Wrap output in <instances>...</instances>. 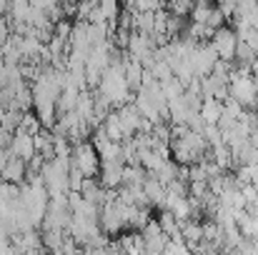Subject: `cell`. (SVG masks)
<instances>
[{"label":"cell","instance_id":"obj_1","mask_svg":"<svg viewBox=\"0 0 258 255\" xmlns=\"http://www.w3.org/2000/svg\"><path fill=\"white\" fill-rule=\"evenodd\" d=\"M98 95H103L113 108H120V105H125L128 103V98H131V85L125 80V73H123V60L118 58V53L113 55V63H110V68L105 70V75H103V80L98 85Z\"/></svg>","mask_w":258,"mask_h":255},{"label":"cell","instance_id":"obj_2","mask_svg":"<svg viewBox=\"0 0 258 255\" xmlns=\"http://www.w3.org/2000/svg\"><path fill=\"white\" fill-rule=\"evenodd\" d=\"M208 150H211L208 140L203 138V133H198L193 128H188L180 138L171 140V153L178 165H196L206 158Z\"/></svg>","mask_w":258,"mask_h":255},{"label":"cell","instance_id":"obj_3","mask_svg":"<svg viewBox=\"0 0 258 255\" xmlns=\"http://www.w3.org/2000/svg\"><path fill=\"white\" fill-rule=\"evenodd\" d=\"M228 98L236 100L241 108H256L258 105V80L251 75V68H233Z\"/></svg>","mask_w":258,"mask_h":255},{"label":"cell","instance_id":"obj_4","mask_svg":"<svg viewBox=\"0 0 258 255\" xmlns=\"http://www.w3.org/2000/svg\"><path fill=\"white\" fill-rule=\"evenodd\" d=\"M100 155H98V150H95V145L93 143H76L73 145V150H71V165L73 170H78L83 178H95L98 173H100Z\"/></svg>","mask_w":258,"mask_h":255},{"label":"cell","instance_id":"obj_5","mask_svg":"<svg viewBox=\"0 0 258 255\" xmlns=\"http://www.w3.org/2000/svg\"><path fill=\"white\" fill-rule=\"evenodd\" d=\"M211 48L218 53V58L221 60H228V63H233V58H236V50H238V33L233 30V28H218V30H213V35H211Z\"/></svg>","mask_w":258,"mask_h":255},{"label":"cell","instance_id":"obj_6","mask_svg":"<svg viewBox=\"0 0 258 255\" xmlns=\"http://www.w3.org/2000/svg\"><path fill=\"white\" fill-rule=\"evenodd\" d=\"M218 60H221V58H218V53L211 48V43H201V45L190 53V63H193L196 78H206V75H211Z\"/></svg>","mask_w":258,"mask_h":255},{"label":"cell","instance_id":"obj_7","mask_svg":"<svg viewBox=\"0 0 258 255\" xmlns=\"http://www.w3.org/2000/svg\"><path fill=\"white\" fill-rule=\"evenodd\" d=\"M0 178L5 183H13V185L23 183L28 178V163L15 158V155H3L0 153Z\"/></svg>","mask_w":258,"mask_h":255},{"label":"cell","instance_id":"obj_8","mask_svg":"<svg viewBox=\"0 0 258 255\" xmlns=\"http://www.w3.org/2000/svg\"><path fill=\"white\" fill-rule=\"evenodd\" d=\"M10 155L25 160V163H33L38 158V148H35V135H28V133H15L10 138Z\"/></svg>","mask_w":258,"mask_h":255},{"label":"cell","instance_id":"obj_9","mask_svg":"<svg viewBox=\"0 0 258 255\" xmlns=\"http://www.w3.org/2000/svg\"><path fill=\"white\" fill-rule=\"evenodd\" d=\"M93 145H95L100 160H120V155H123V143L113 140L103 128L95 130V135H93Z\"/></svg>","mask_w":258,"mask_h":255},{"label":"cell","instance_id":"obj_10","mask_svg":"<svg viewBox=\"0 0 258 255\" xmlns=\"http://www.w3.org/2000/svg\"><path fill=\"white\" fill-rule=\"evenodd\" d=\"M123 173H125V163L123 160H103L100 163V183L113 190L123 185Z\"/></svg>","mask_w":258,"mask_h":255},{"label":"cell","instance_id":"obj_11","mask_svg":"<svg viewBox=\"0 0 258 255\" xmlns=\"http://www.w3.org/2000/svg\"><path fill=\"white\" fill-rule=\"evenodd\" d=\"M143 190H146V198H148V203L151 205H166V198H168V188L158 180V178H153V175H148L146 178V183H143Z\"/></svg>","mask_w":258,"mask_h":255},{"label":"cell","instance_id":"obj_12","mask_svg":"<svg viewBox=\"0 0 258 255\" xmlns=\"http://www.w3.org/2000/svg\"><path fill=\"white\" fill-rule=\"evenodd\" d=\"M180 235H183V240L190 245V250H196L203 240H206V233H203V223H198V220H185L183 225H180Z\"/></svg>","mask_w":258,"mask_h":255},{"label":"cell","instance_id":"obj_13","mask_svg":"<svg viewBox=\"0 0 258 255\" xmlns=\"http://www.w3.org/2000/svg\"><path fill=\"white\" fill-rule=\"evenodd\" d=\"M223 115V103L216 100V98H203V105H201V118L206 125H218Z\"/></svg>","mask_w":258,"mask_h":255},{"label":"cell","instance_id":"obj_14","mask_svg":"<svg viewBox=\"0 0 258 255\" xmlns=\"http://www.w3.org/2000/svg\"><path fill=\"white\" fill-rule=\"evenodd\" d=\"M256 58H258V53L248 45V43H238V50H236V58H233V63L238 65V68H251L253 63H256Z\"/></svg>","mask_w":258,"mask_h":255},{"label":"cell","instance_id":"obj_15","mask_svg":"<svg viewBox=\"0 0 258 255\" xmlns=\"http://www.w3.org/2000/svg\"><path fill=\"white\" fill-rule=\"evenodd\" d=\"M66 233L68 230H43V248L48 253H55L66 243Z\"/></svg>","mask_w":258,"mask_h":255},{"label":"cell","instance_id":"obj_16","mask_svg":"<svg viewBox=\"0 0 258 255\" xmlns=\"http://www.w3.org/2000/svg\"><path fill=\"white\" fill-rule=\"evenodd\" d=\"M256 13H258V0H238L233 18H236V20H243V23H251V18H253Z\"/></svg>","mask_w":258,"mask_h":255},{"label":"cell","instance_id":"obj_17","mask_svg":"<svg viewBox=\"0 0 258 255\" xmlns=\"http://www.w3.org/2000/svg\"><path fill=\"white\" fill-rule=\"evenodd\" d=\"M213 8H216V5H211L208 0H196V5H193V10H190V20L206 25L208 18H211V10H213Z\"/></svg>","mask_w":258,"mask_h":255},{"label":"cell","instance_id":"obj_18","mask_svg":"<svg viewBox=\"0 0 258 255\" xmlns=\"http://www.w3.org/2000/svg\"><path fill=\"white\" fill-rule=\"evenodd\" d=\"M40 128H43V123L38 120V115H28V113H25L23 120H20V128H18V130H20V133H28V135H38ZM18 130H15V133H18Z\"/></svg>","mask_w":258,"mask_h":255},{"label":"cell","instance_id":"obj_19","mask_svg":"<svg viewBox=\"0 0 258 255\" xmlns=\"http://www.w3.org/2000/svg\"><path fill=\"white\" fill-rule=\"evenodd\" d=\"M196 0H168V8H171V15H178V18H185L190 15Z\"/></svg>","mask_w":258,"mask_h":255},{"label":"cell","instance_id":"obj_20","mask_svg":"<svg viewBox=\"0 0 258 255\" xmlns=\"http://www.w3.org/2000/svg\"><path fill=\"white\" fill-rule=\"evenodd\" d=\"M98 5H100V10L105 13V18H108V23H113L118 15H120V10H118V5H120V0H98Z\"/></svg>","mask_w":258,"mask_h":255},{"label":"cell","instance_id":"obj_21","mask_svg":"<svg viewBox=\"0 0 258 255\" xmlns=\"http://www.w3.org/2000/svg\"><path fill=\"white\" fill-rule=\"evenodd\" d=\"M10 13V0H0V15Z\"/></svg>","mask_w":258,"mask_h":255},{"label":"cell","instance_id":"obj_22","mask_svg":"<svg viewBox=\"0 0 258 255\" xmlns=\"http://www.w3.org/2000/svg\"><path fill=\"white\" fill-rule=\"evenodd\" d=\"M251 28H253V30H258V13L251 18Z\"/></svg>","mask_w":258,"mask_h":255}]
</instances>
